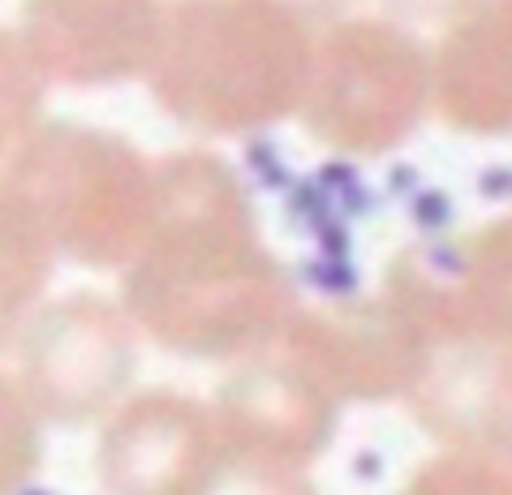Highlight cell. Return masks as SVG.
<instances>
[{"label":"cell","mask_w":512,"mask_h":495,"mask_svg":"<svg viewBox=\"0 0 512 495\" xmlns=\"http://www.w3.org/2000/svg\"><path fill=\"white\" fill-rule=\"evenodd\" d=\"M121 276L138 332L181 358L246 362L284 345L297 319L241 177L211 151L155 164V229Z\"/></svg>","instance_id":"1"},{"label":"cell","mask_w":512,"mask_h":495,"mask_svg":"<svg viewBox=\"0 0 512 495\" xmlns=\"http://www.w3.org/2000/svg\"><path fill=\"white\" fill-rule=\"evenodd\" d=\"M315 31L263 0H173L147 82L198 134H250L302 104Z\"/></svg>","instance_id":"2"},{"label":"cell","mask_w":512,"mask_h":495,"mask_svg":"<svg viewBox=\"0 0 512 495\" xmlns=\"http://www.w3.org/2000/svg\"><path fill=\"white\" fill-rule=\"evenodd\" d=\"M0 181L35 216L56 259L125 272L155 229V164L91 125L39 121Z\"/></svg>","instance_id":"3"},{"label":"cell","mask_w":512,"mask_h":495,"mask_svg":"<svg viewBox=\"0 0 512 495\" xmlns=\"http://www.w3.org/2000/svg\"><path fill=\"white\" fill-rule=\"evenodd\" d=\"M435 108V69L401 22L340 18L315 35L297 117L323 147L383 155Z\"/></svg>","instance_id":"4"},{"label":"cell","mask_w":512,"mask_h":495,"mask_svg":"<svg viewBox=\"0 0 512 495\" xmlns=\"http://www.w3.org/2000/svg\"><path fill=\"white\" fill-rule=\"evenodd\" d=\"M138 336V323L121 302L99 293L56 297L35 310L13 341V379L44 427L104 422L121 401H130Z\"/></svg>","instance_id":"5"},{"label":"cell","mask_w":512,"mask_h":495,"mask_svg":"<svg viewBox=\"0 0 512 495\" xmlns=\"http://www.w3.org/2000/svg\"><path fill=\"white\" fill-rule=\"evenodd\" d=\"M284 349L306 366L319 384L345 401H388L409 396L435 345L388 293L371 302H340L323 310H297Z\"/></svg>","instance_id":"6"},{"label":"cell","mask_w":512,"mask_h":495,"mask_svg":"<svg viewBox=\"0 0 512 495\" xmlns=\"http://www.w3.org/2000/svg\"><path fill=\"white\" fill-rule=\"evenodd\" d=\"M168 0H22V44L48 82L112 87L147 74Z\"/></svg>","instance_id":"7"},{"label":"cell","mask_w":512,"mask_h":495,"mask_svg":"<svg viewBox=\"0 0 512 495\" xmlns=\"http://www.w3.org/2000/svg\"><path fill=\"white\" fill-rule=\"evenodd\" d=\"M216 452L211 405L181 392H142L104 418L95 474L108 495H194Z\"/></svg>","instance_id":"8"},{"label":"cell","mask_w":512,"mask_h":495,"mask_svg":"<svg viewBox=\"0 0 512 495\" xmlns=\"http://www.w3.org/2000/svg\"><path fill=\"white\" fill-rule=\"evenodd\" d=\"M340 401L284 345L237 362L211 401L220 444L254 457L306 465L327 448Z\"/></svg>","instance_id":"9"},{"label":"cell","mask_w":512,"mask_h":495,"mask_svg":"<svg viewBox=\"0 0 512 495\" xmlns=\"http://www.w3.org/2000/svg\"><path fill=\"white\" fill-rule=\"evenodd\" d=\"M409 401L448 452L512 470V341L439 345Z\"/></svg>","instance_id":"10"},{"label":"cell","mask_w":512,"mask_h":495,"mask_svg":"<svg viewBox=\"0 0 512 495\" xmlns=\"http://www.w3.org/2000/svg\"><path fill=\"white\" fill-rule=\"evenodd\" d=\"M435 112L465 134L512 130V0H482L431 52Z\"/></svg>","instance_id":"11"},{"label":"cell","mask_w":512,"mask_h":495,"mask_svg":"<svg viewBox=\"0 0 512 495\" xmlns=\"http://www.w3.org/2000/svg\"><path fill=\"white\" fill-rule=\"evenodd\" d=\"M52 263L56 250L44 229L0 181V349H13L31 315L44 306Z\"/></svg>","instance_id":"12"},{"label":"cell","mask_w":512,"mask_h":495,"mask_svg":"<svg viewBox=\"0 0 512 495\" xmlns=\"http://www.w3.org/2000/svg\"><path fill=\"white\" fill-rule=\"evenodd\" d=\"M48 78L31 61L22 35L0 26V173L13 160V151L26 143V134L39 125Z\"/></svg>","instance_id":"13"},{"label":"cell","mask_w":512,"mask_h":495,"mask_svg":"<svg viewBox=\"0 0 512 495\" xmlns=\"http://www.w3.org/2000/svg\"><path fill=\"white\" fill-rule=\"evenodd\" d=\"M194 495H315V487H310L302 465L254 457V452H237L220 444L216 461L207 465Z\"/></svg>","instance_id":"14"},{"label":"cell","mask_w":512,"mask_h":495,"mask_svg":"<svg viewBox=\"0 0 512 495\" xmlns=\"http://www.w3.org/2000/svg\"><path fill=\"white\" fill-rule=\"evenodd\" d=\"M39 431L44 418L26 401L18 379L0 371V495H18L35 483L39 448H44Z\"/></svg>","instance_id":"15"},{"label":"cell","mask_w":512,"mask_h":495,"mask_svg":"<svg viewBox=\"0 0 512 495\" xmlns=\"http://www.w3.org/2000/svg\"><path fill=\"white\" fill-rule=\"evenodd\" d=\"M405 495H512V470L469 452H444L409 478Z\"/></svg>","instance_id":"16"},{"label":"cell","mask_w":512,"mask_h":495,"mask_svg":"<svg viewBox=\"0 0 512 495\" xmlns=\"http://www.w3.org/2000/svg\"><path fill=\"white\" fill-rule=\"evenodd\" d=\"M392 13L401 18H414V22H461L465 13H474L482 0H388Z\"/></svg>","instance_id":"17"},{"label":"cell","mask_w":512,"mask_h":495,"mask_svg":"<svg viewBox=\"0 0 512 495\" xmlns=\"http://www.w3.org/2000/svg\"><path fill=\"white\" fill-rule=\"evenodd\" d=\"M263 5H272V9H280V13H289V18H297L302 26H332L340 13H345L353 0H263Z\"/></svg>","instance_id":"18"},{"label":"cell","mask_w":512,"mask_h":495,"mask_svg":"<svg viewBox=\"0 0 512 495\" xmlns=\"http://www.w3.org/2000/svg\"><path fill=\"white\" fill-rule=\"evenodd\" d=\"M18 495H52V491H44V487H35V483H31V487H26V491H18Z\"/></svg>","instance_id":"19"}]
</instances>
